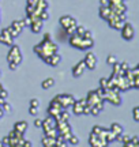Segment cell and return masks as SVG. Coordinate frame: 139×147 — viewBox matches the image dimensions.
I'll list each match as a JSON object with an SVG mask.
<instances>
[{"instance_id": "cell-1", "label": "cell", "mask_w": 139, "mask_h": 147, "mask_svg": "<svg viewBox=\"0 0 139 147\" xmlns=\"http://www.w3.org/2000/svg\"><path fill=\"white\" fill-rule=\"evenodd\" d=\"M33 51L36 52V55H37L40 59H43L44 61H47L53 53L59 52V47L51 40V34L47 33V34L44 36V40L40 42V44H37Z\"/></svg>"}, {"instance_id": "cell-2", "label": "cell", "mask_w": 139, "mask_h": 147, "mask_svg": "<svg viewBox=\"0 0 139 147\" xmlns=\"http://www.w3.org/2000/svg\"><path fill=\"white\" fill-rule=\"evenodd\" d=\"M68 42L72 48L79 49V51H89V49H91V48L94 47V40H93V38L78 36V34H75V33L70 34Z\"/></svg>"}, {"instance_id": "cell-3", "label": "cell", "mask_w": 139, "mask_h": 147, "mask_svg": "<svg viewBox=\"0 0 139 147\" xmlns=\"http://www.w3.org/2000/svg\"><path fill=\"white\" fill-rule=\"evenodd\" d=\"M59 23H60V26L64 29V32L67 33L68 36L75 32V27H76V25H78V23H76V19H75L74 16H71V15L60 16Z\"/></svg>"}, {"instance_id": "cell-4", "label": "cell", "mask_w": 139, "mask_h": 147, "mask_svg": "<svg viewBox=\"0 0 139 147\" xmlns=\"http://www.w3.org/2000/svg\"><path fill=\"white\" fill-rule=\"evenodd\" d=\"M22 52H21V48L19 45H15V44H12L10 48V51H8V55H7V60H8V63H15V64H19L22 63Z\"/></svg>"}, {"instance_id": "cell-5", "label": "cell", "mask_w": 139, "mask_h": 147, "mask_svg": "<svg viewBox=\"0 0 139 147\" xmlns=\"http://www.w3.org/2000/svg\"><path fill=\"white\" fill-rule=\"evenodd\" d=\"M86 102H87L90 106H96L97 109H100V110L104 109V100L97 94L96 90L89 91V94H87V97H86Z\"/></svg>"}, {"instance_id": "cell-6", "label": "cell", "mask_w": 139, "mask_h": 147, "mask_svg": "<svg viewBox=\"0 0 139 147\" xmlns=\"http://www.w3.org/2000/svg\"><path fill=\"white\" fill-rule=\"evenodd\" d=\"M53 100L57 101V102L60 104V106H61L63 109H67L68 106H71L75 102V101H76L71 94H59V95H56Z\"/></svg>"}, {"instance_id": "cell-7", "label": "cell", "mask_w": 139, "mask_h": 147, "mask_svg": "<svg viewBox=\"0 0 139 147\" xmlns=\"http://www.w3.org/2000/svg\"><path fill=\"white\" fill-rule=\"evenodd\" d=\"M121 30V37H123L126 41H131L132 38L135 37V29L132 26V23H130V22H124L123 27L120 29Z\"/></svg>"}, {"instance_id": "cell-8", "label": "cell", "mask_w": 139, "mask_h": 147, "mask_svg": "<svg viewBox=\"0 0 139 147\" xmlns=\"http://www.w3.org/2000/svg\"><path fill=\"white\" fill-rule=\"evenodd\" d=\"M108 25L112 27V29H116V30H120L121 27H123L124 22H126V15H115L112 18H109L108 19Z\"/></svg>"}, {"instance_id": "cell-9", "label": "cell", "mask_w": 139, "mask_h": 147, "mask_svg": "<svg viewBox=\"0 0 139 147\" xmlns=\"http://www.w3.org/2000/svg\"><path fill=\"white\" fill-rule=\"evenodd\" d=\"M89 143L91 147H107L109 143L105 140V138L101 135H96V134H90L89 138Z\"/></svg>"}, {"instance_id": "cell-10", "label": "cell", "mask_w": 139, "mask_h": 147, "mask_svg": "<svg viewBox=\"0 0 139 147\" xmlns=\"http://www.w3.org/2000/svg\"><path fill=\"white\" fill-rule=\"evenodd\" d=\"M41 128H43L44 134H48L49 131L55 129V128H56V120H55V117H52V116H48L45 120H43Z\"/></svg>"}, {"instance_id": "cell-11", "label": "cell", "mask_w": 139, "mask_h": 147, "mask_svg": "<svg viewBox=\"0 0 139 147\" xmlns=\"http://www.w3.org/2000/svg\"><path fill=\"white\" fill-rule=\"evenodd\" d=\"M0 44L7 45V47H11L14 44V38L11 37L10 32H8V27H4L1 30V33H0Z\"/></svg>"}, {"instance_id": "cell-12", "label": "cell", "mask_w": 139, "mask_h": 147, "mask_svg": "<svg viewBox=\"0 0 139 147\" xmlns=\"http://www.w3.org/2000/svg\"><path fill=\"white\" fill-rule=\"evenodd\" d=\"M83 61H85L86 68L94 69L97 67V56L93 52H87V53H86V56H85V59H83Z\"/></svg>"}, {"instance_id": "cell-13", "label": "cell", "mask_w": 139, "mask_h": 147, "mask_svg": "<svg viewBox=\"0 0 139 147\" xmlns=\"http://www.w3.org/2000/svg\"><path fill=\"white\" fill-rule=\"evenodd\" d=\"M86 105V98H82V100H78L75 101L72 104V113L75 116H82V112H83V108Z\"/></svg>"}, {"instance_id": "cell-14", "label": "cell", "mask_w": 139, "mask_h": 147, "mask_svg": "<svg viewBox=\"0 0 139 147\" xmlns=\"http://www.w3.org/2000/svg\"><path fill=\"white\" fill-rule=\"evenodd\" d=\"M85 68H86L85 61H83V60L78 61V63L72 67V76H74V78H80V76L83 75V72H85Z\"/></svg>"}, {"instance_id": "cell-15", "label": "cell", "mask_w": 139, "mask_h": 147, "mask_svg": "<svg viewBox=\"0 0 139 147\" xmlns=\"http://www.w3.org/2000/svg\"><path fill=\"white\" fill-rule=\"evenodd\" d=\"M98 14H100V16H101L104 21H108L109 18H112V16L115 15V12L111 10V7H109V5H100Z\"/></svg>"}, {"instance_id": "cell-16", "label": "cell", "mask_w": 139, "mask_h": 147, "mask_svg": "<svg viewBox=\"0 0 139 147\" xmlns=\"http://www.w3.org/2000/svg\"><path fill=\"white\" fill-rule=\"evenodd\" d=\"M60 61H61V56H60L59 52H57V53H53L45 63L49 64V65H52V67H56V65H59L60 64Z\"/></svg>"}, {"instance_id": "cell-17", "label": "cell", "mask_w": 139, "mask_h": 147, "mask_svg": "<svg viewBox=\"0 0 139 147\" xmlns=\"http://www.w3.org/2000/svg\"><path fill=\"white\" fill-rule=\"evenodd\" d=\"M27 124L26 121H18V123H15V125H14V131L16 132H19V134H25V132L27 131Z\"/></svg>"}, {"instance_id": "cell-18", "label": "cell", "mask_w": 139, "mask_h": 147, "mask_svg": "<svg viewBox=\"0 0 139 147\" xmlns=\"http://www.w3.org/2000/svg\"><path fill=\"white\" fill-rule=\"evenodd\" d=\"M111 131L115 134V136L117 138V136H120L121 134L124 132V128H123V125L121 124H119V123H113L112 125H111V128H109Z\"/></svg>"}, {"instance_id": "cell-19", "label": "cell", "mask_w": 139, "mask_h": 147, "mask_svg": "<svg viewBox=\"0 0 139 147\" xmlns=\"http://www.w3.org/2000/svg\"><path fill=\"white\" fill-rule=\"evenodd\" d=\"M123 147H139V138L138 136H131L128 142L123 143Z\"/></svg>"}, {"instance_id": "cell-20", "label": "cell", "mask_w": 139, "mask_h": 147, "mask_svg": "<svg viewBox=\"0 0 139 147\" xmlns=\"http://www.w3.org/2000/svg\"><path fill=\"white\" fill-rule=\"evenodd\" d=\"M55 84V79L53 78H47L43 80V83H41V87H43L44 90H48L51 89V87H53Z\"/></svg>"}, {"instance_id": "cell-21", "label": "cell", "mask_w": 139, "mask_h": 147, "mask_svg": "<svg viewBox=\"0 0 139 147\" xmlns=\"http://www.w3.org/2000/svg\"><path fill=\"white\" fill-rule=\"evenodd\" d=\"M43 142V146L44 147H53L55 144H56V139L55 138H49V136H45L41 140Z\"/></svg>"}, {"instance_id": "cell-22", "label": "cell", "mask_w": 139, "mask_h": 147, "mask_svg": "<svg viewBox=\"0 0 139 147\" xmlns=\"http://www.w3.org/2000/svg\"><path fill=\"white\" fill-rule=\"evenodd\" d=\"M11 26L15 29L18 33H22V30L25 29V23H23V21L22 19H19V21H14L12 23H11Z\"/></svg>"}, {"instance_id": "cell-23", "label": "cell", "mask_w": 139, "mask_h": 147, "mask_svg": "<svg viewBox=\"0 0 139 147\" xmlns=\"http://www.w3.org/2000/svg\"><path fill=\"white\" fill-rule=\"evenodd\" d=\"M105 131H107V128H105V127L94 125L93 127V129H91V134H96V135H101V136H104Z\"/></svg>"}, {"instance_id": "cell-24", "label": "cell", "mask_w": 139, "mask_h": 147, "mask_svg": "<svg viewBox=\"0 0 139 147\" xmlns=\"http://www.w3.org/2000/svg\"><path fill=\"white\" fill-rule=\"evenodd\" d=\"M112 67H113V75H119V74H123L124 71H121V67H120V63L119 61H116L115 64H112Z\"/></svg>"}, {"instance_id": "cell-25", "label": "cell", "mask_w": 139, "mask_h": 147, "mask_svg": "<svg viewBox=\"0 0 139 147\" xmlns=\"http://www.w3.org/2000/svg\"><path fill=\"white\" fill-rule=\"evenodd\" d=\"M67 143H70L71 146H78V143H79V139H78V136H76V135H74V134H72V135L68 138Z\"/></svg>"}, {"instance_id": "cell-26", "label": "cell", "mask_w": 139, "mask_h": 147, "mask_svg": "<svg viewBox=\"0 0 139 147\" xmlns=\"http://www.w3.org/2000/svg\"><path fill=\"white\" fill-rule=\"evenodd\" d=\"M130 139H131V136H130V135H126V134H121V135H120V136H117L116 138V140H117V142H121V143H126V142H128Z\"/></svg>"}, {"instance_id": "cell-27", "label": "cell", "mask_w": 139, "mask_h": 147, "mask_svg": "<svg viewBox=\"0 0 139 147\" xmlns=\"http://www.w3.org/2000/svg\"><path fill=\"white\" fill-rule=\"evenodd\" d=\"M1 109H3V112L4 113H10V112H12V106H11V104H8V102H4L3 105H1Z\"/></svg>"}, {"instance_id": "cell-28", "label": "cell", "mask_w": 139, "mask_h": 147, "mask_svg": "<svg viewBox=\"0 0 139 147\" xmlns=\"http://www.w3.org/2000/svg\"><path fill=\"white\" fill-rule=\"evenodd\" d=\"M116 61H117V57H116V56H113V55H109V56L107 57V63L111 64V65H112V64H115Z\"/></svg>"}, {"instance_id": "cell-29", "label": "cell", "mask_w": 139, "mask_h": 147, "mask_svg": "<svg viewBox=\"0 0 139 147\" xmlns=\"http://www.w3.org/2000/svg\"><path fill=\"white\" fill-rule=\"evenodd\" d=\"M132 116H134L135 121H139V106H135L132 109Z\"/></svg>"}, {"instance_id": "cell-30", "label": "cell", "mask_w": 139, "mask_h": 147, "mask_svg": "<svg viewBox=\"0 0 139 147\" xmlns=\"http://www.w3.org/2000/svg\"><path fill=\"white\" fill-rule=\"evenodd\" d=\"M100 87L108 89V79L107 78H101V79H100Z\"/></svg>"}, {"instance_id": "cell-31", "label": "cell", "mask_w": 139, "mask_h": 147, "mask_svg": "<svg viewBox=\"0 0 139 147\" xmlns=\"http://www.w3.org/2000/svg\"><path fill=\"white\" fill-rule=\"evenodd\" d=\"M100 112H101V110L97 109L96 106H91L90 108V116H98L100 115Z\"/></svg>"}, {"instance_id": "cell-32", "label": "cell", "mask_w": 139, "mask_h": 147, "mask_svg": "<svg viewBox=\"0 0 139 147\" xmlns=\"http://www.w3.org/2000/svg\"><path fill=\"white\" fill-rule=\"evenodd\" d=\"M90 108L91 106L86 102V105H85V108H83V112H82V115H85V116H89L90 115Z\"/></svg>"}, {"instance_id": "cell-33", "label": "cell", "mask_w": 139, "mask_h": 147, "mask_svg": "<svg viewBox=\"0 0 139 147\" xmlns=\"http://www.w3.org/2000/svg\"><path fill=\"white\" fill-rule=\"evenodd\" d=\"M30 106H33V108H38V106H40V101H38L37 98H32V100H30Z\"/></svg>"}, {"instance_id": "cell-34", "label": "cell", "mask_w": 139, "mask_h": 147, "mask_svg": "<svg viewBox=\"0 0 139 147\" xmlns=\"http://www.w3.org/2000/svg\"><path fill=\"white\" fill-rule=\"evenodd\" d=\"M0 97H1V98H4V100H7V98H8V91H7V90H4V87L0 90Z\"/></svg>"}, {"instance_id": "cell-35", "label": "cell", "mask_w": 139, "mask_h": 147, "mask_svg": "<svg viewBox=\"0 0 139 147\" xmlns=\"http://www.w3.org/2000/svg\"><path fill=\"white\" fill-rule=\"evenodd\" d=\"M29 113L32 116H37L38 115V108H33V106H30L29 108Z\"/></svg>"}, {"instance_id": "cell-36", "label": "cell", "mask_w": 139, "mask_h": 147, "mask_svg": "<svg viewBox=\"0 0 139 147\" xmlns=\"http://www.w3.org/2000/svg\"><path fill=\"white\" fill-rule=\"evenodd\" d=\"M120 67H121V71H127L130 69V64L127 61H123V63H120Z\"/></svg>"}, {"instance_id": "cell-37", "label": "cell", "mask_w": 139, "mask_h": 147, "mask_svg": "<svg viewBox=\"0 0 139 147\" xmlns=\"http://www.w3.org/2000/svg\"><path fill=\"white\" fill-rule=\"evenodd\" d=\"M41 124H43V120H41V119H36V120H34V127H36V128H41Z\"/></svg>"}, {"instance_id": "cell-38", "label": "cell", "mask_w": 139, "mask_h": 147, "mask_svg": "<svg viewBox=\"0 0 139 147\" xmlns=\"http://www.w3.org/2000/svg\"><path fill=\"white\" fill-rule=\"evenodd\" d=\"M8 65H10V69H12V71H15V69L19 67V65L15 64V63H8Z\"/></svg>"}, {"instance_id": "cell-39", "label": "cell", "mask_w": 139, "mask_h": 147, "mask_svg": "<svg viewBox=\"0 0 139 147\" xmlns=\"http://www.w3.org/2000/svg\"><path fill=\"white\" fill-rule=\"evenodd\" d=\"M23 147H32V142H30V140H26V139H23Z\"/></svg>"}, {"instance_id": "cell-40", "label": "cell", "mask_w": 139, "mask_h": 147, "mask_svg": "<svg viewBox=\"0 0 139 147\" xmlns=\"http://www.w3.org/2000/svg\"><path fill=\"white\" fill-rule=\"evenodd\" d=\"M1 143H3V144H5V146H8V143H10V139H8V136H4V138H3Z\"/></svg>"}, {"instance_id": "cell-41", "label": "cell", "mask_w": 139, "mask_h": 147, "mask_svg": "<svg viewBox=\"0 0 139 147\" xmlns=\"http://www.w3.org/2000/svg\"><path fill=\"white\" fill-rule=\"evenodd\" d=\"M109 4V0H100V5H108Z\"/></svg>"}, {"instance_id": "cell-42", "label": "cell", "mask_w": 139, "mask_h": 147, "mask_svg": "<svg viewBox=\"0 0 139 147\" xmlns=\"http://www.w3.org/2000/svg\"><path fill=\"white\" fill-rule=\"evenodd\" d=\"M23 23H25V26H30V19H29V18L23 19Z\"/></svg>"}, {"instance_id": "cell-43", "label": "cell", "mask_w": 139, "mask_h": 147, "mask_svg": "<svg viewBox=\"0 0 139 147\" xmlns=\"http://www.w3.org/2000/svg\"><path fill=\"white\" fill-rule=\"evenodd\" d=\"M4 116V112H3V109H1V105H0V120H1V117Z\"/></svg>"}, {"instance_id": "cell-44", "label": "cell", "mask_w": 139, "mask_h": 147, "mask_svg": "<svg viewBox=\"0 0 139 147\" xmlns=\"http://www.w3.org/2000/svg\"><path fill=\"white\" fill-rule=\"evenodd\" d=\"M4 146V144H3V143H1V140H0V147H3Z\"/></svg>"}, {"instance_id": "cell-45", "label": "cell", "mask_w": 139, "mask_h": 147, "mask_svg": "<svg viewBox=\"0 0 139 147\" xmlns=\"http://www.w3.org/2000/svg\"><path fill=\"white\" fill-rule=\"evenodd\" d=\"M0 78H1V69H0Z\"/></svg>"}, {"instance_id": "cell-46", "label": "cell", "mask_w": 139, "mask_h": 147, "mask_svg": "<svg viewBox=\"0 0 139 147\" xmlns=\"http://www.w3.org/2000/svg\"><path fill=\"white\" fill-rule=\"evenodd\" d=\"M121 1H124V3H126V1H127V0H121Z\"/></svg>"}, {"instance_id": "cell-47", "label": "cell", "mask_w": 139, "mask_h": 147, "mask_svg": "<svg viewBox=\"0 0 139 147\" xmlns=\"http://www.w3.org/2000/svg\"><path fill=\"white\" fill-rule=\"evenodd\" d=\"M53 147H59V146H56V144H55V146H53Z\"/></svg>"}, {"instance_id": "cell-48", "label": "cell", "mask_w": 139, "mask_h": 147, "mask_svg": "<svg viewBox=\"0 0 139 147\" xmlns=\"http://www.w3.org/2000/svg\"><path fill=\"white\" fill-rule=\"evenodd\" d=\"M72 147H76V146H72Z\"/></svg>"}]
</instances>
